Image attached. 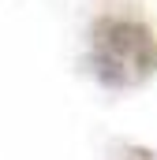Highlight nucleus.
Wrapping results in <instances>:
<instances>
[{"mask_svg": "<svg viewBox=\"0 0 157 160\" xmlns=\"http://www.w3.org/2000/svg\"><path fill=\"white\" fill-rule=\"evenodd\" d=\"M90 67L105 89H135L157 71V41L142 22L105 15L90 38Z\"/></svg>", "mask_w": 157, "mask_h": 160, "instance_id": "nucleus-1", "label": "nucleus"}]
</instances>
